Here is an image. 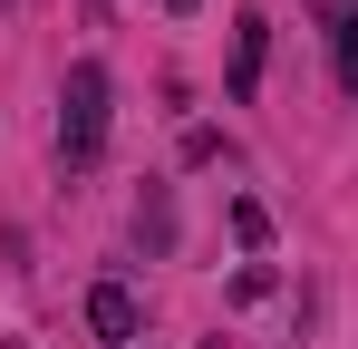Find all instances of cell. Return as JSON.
<instances>
[{"label": "cell", "mask_w": 358, "mask_h": 349, "mask_svg": "<svg viewBox=\"0 0 358 349\" xmlns=\"http://www.w3.org/2000/svg\"><path fill=\"white\" fill-rule=\"evenodd\" d=\"M107 156V68L78 58L59 88V165H97Z\"/></svg>", "instance_id": "6da1fadb"}, {"label": "cell", "mask_w": 358, "mask_h": 349, "mask_svg": "<svg viewBox=\"0 0 358 349\" xmlns=\"http://www.w3.org/2000/svg\"><path fill=\"white\" fill-rule=\"evenodd\" d=\"M262 68H271V20H233V107L262 97Z\"/></svg>", "instance_id": "7a4b0ae2"}, {"label": "cell", "mask_w": 358, "mask_h": 349, "mask_svg": "<svg viewBox=\"0 0 358 349\" xmlns=\"http://www.w3.org/2000/svg\"><path fill=\"white\" fill-rule=\"evenodd\" d=\"M87 330H97L107 349H126V340H136V291H126V282H97V291H87Z\"/></svg>", "instance_id": "3957f363"}, {"label": "cell", "mask_w": 358, "mask_h": 349, "mask_svg": "<svg viewBox=\"0 0 358 349\" xmlns=\"http://www.w3.org/2000/svg\"><path fill=\"white\" fill-rule=\"evenodd\" d=\"M329 68H339V97H358V10L329 20Z\"/></svg>", "instance_id": "277c9868"}, {"label": "cell", "mask_w": 358, "mask_h": 349, "mask_svg": "<svg viewBox=\"0 0 358 349\" xmlns=\"http://www.w3.org/2000/svg\"><path fill=\"white\" fill-rule=\"evenodd\" d=\"M136 233H145V252H175V194H165V184L145 194V214H136Z\"/></svg>", "instance_id": "5b68a950"}, {"label": "cell", "mask_w": 358, "mask_h": 349, "mask_svg": "<svg viewBox=\"0 0 358 349\" xmlns=\"http://www.w3.org/2000/svg\"><path fill=\"white\" fill-rule=\"evenodd\" d=\"M233 242H252V252H262V242H271V214H262V204H252V194H242V204H233Z\"/></svg>", "instance_id": "8992f818"}, {"label": "cell", "mask_w": 358, "mask_h": 349, "mask_svg": "<svg viewBox=\"0 0 358 349\" xmlns=\"http://www.w3.org/2000/svg\"><path fill=\"white\" fill-rule=\"evenodd\" d=\"M252 301H271V272L252 262V272H233V310H252Z\"/></svg>", "instance_id": "52a82bcc"}, {"label": "cell", "mask_w": 358, "mask_h": 349, "mask_svg": "<svg viewBox=\"0 0 358 349\" xmlns=\"http://www.w3.org/2000/svg\"><path fill=\"white\" fill-rule=\"evenodd\" d=\"M165 10H175V20H184V10H203V0H165Z\"/></svg>", "instance_id": "ba28073f"}, {"label": "cell", "mask_w": 358, "mask_h": 349, "mask_svg": "<svg viewBox=\"0 0 358 349\" xmlns=\"http://www.w3.org/2000/svg\"><path fill=\"white\" fill-rule=\"evenodd\" d=\"M0 10H10V0H0Z\"/></svg>", "instance_id": "9c48e42d"}]
</instances>
